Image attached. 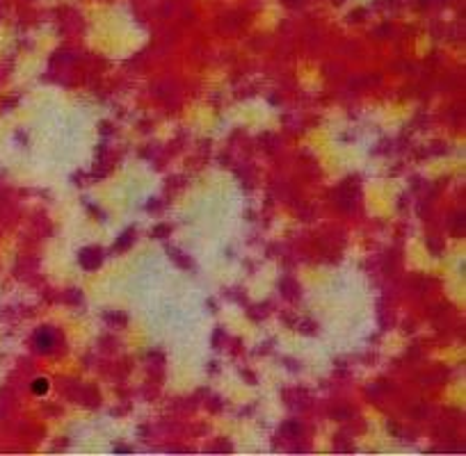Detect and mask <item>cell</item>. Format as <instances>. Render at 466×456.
Returning <instances> with one entry per match:
<instances>
[{"instance_id":"cell-1","label":"cell","mask_w":466,"mask_h":456,"mask_svg":"<svg viewBox=\"0 0 466 456\" xmlns=\"http://www.w3.org/2000/svg\"><path fill=\"white\" fill-rule=\"evenodd\" d=\"M78 260H80V265L85 267V269H96V267L101 265V251L99 249H83L80 256H78Z\"/></svg>"},{"instance_id":"cell-2","label":"cell","mask_w":466,"mask_h":456,"mask_svg":"<svg viewBox=\"0 0 466 456\" xmlns=\"http://www.w3.org/2000/svg\"><path fill=\"white\" fill-rule=\"evenodd\" d=\"M35 342H37V349H42V351H50V349H53V344H55V336H53L50 331L42 329V331H39V333H37Z\"/></svg>"},{"instance_id":"cell-3","label":"cell","mask_w":466,"mask_h":456,"mask_svg":"<svg viewBox=\"0 0 466 456\" xmlns=\"http://www.w3.org/2000/svg\"><path fill=\"white\" fill-rule=\"evenodd\" d=\"M32 390L37 395H46L48 393V379H35L32 381Z\"/></svg>"}]
</instances>
